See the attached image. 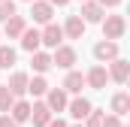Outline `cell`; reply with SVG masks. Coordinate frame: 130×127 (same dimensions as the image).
I'll return each instance as SVG.
<instances>
[{
    "mask_svg": "<svg viewBox=\"0 0 130 127\" xmlns=\"http://www.w3.org/2000/svg\"><path fill=\"white\" fill-rule=\"evenodd\" d=\"M124 30H127L124 15H106L103 18V39H121Z\"/></svg>",
    "mask_w": 130,
    "mask_h": 127,
    "instance_id": "6da1fadb",
    "label": "cell"
},
{
    "mask_svg": "<svg viewBox=\"0 0 130 127\" xmlns=\"http://www.w3.org/2000/svg\"><path fill=\"white\" fill-rule=\"evenodd\" d=\"M73 64H76V49H73V45H58L55 55H52V67L73 70Z\"/></svg>",
    "mask_w": 130,
    "mask_h": 127,
    "instance_id": "7a4b0ae2",
    "label": "cell"
},
{
    "mask_svg": "<svg viewBox=\"0 0 130 127\" xmlns=\"http://www.w3.org/2000/svg\"><path fill=\"white\" fill-rule=\"evenodd\" d=\"M30 15H33L36 24H48L52 15H55V6L48 0H30Z\"/></svg>",
    "mask_w": 130,
    "mask_h": 127,
    "instance_id": "3957f363",
    "label": "cell"
},
{
    "mask_svg": "<svg viewBox=\"0 0 130 127\" xmlns=\"http://www.w3.org/2000/svg\"><path fill=\"white\" fill-rule=\"evenodd\" d=\"M82 21L85 24H97V21H103V15H106V9L100 6L97 0H82Z\"/></svg>",
    "mask_w": 130,
    "mask_h": 127,
    "instance_id": "277c9868",
    "label": "cell"
},
{
    "mask_svg": "<svg viewBox=\"0 0 130 127\" xmlns=\"http://www.w3.org/2000/svg\"><path fill=\"white\" fill-rule=\"evenodd\" d=\"M39 42H42V45H48V49H58V45L64 42V27L48 21V24H45V30L39 33Z\"/></svg>",
    "mask_w": 130,
    "mask_h": 127,
    "instance_id": "5b68a950",
    "label": "cell"
},
{
    "mask_svg": "<svg viewBox=\"0 0 130 127\" xmlns=\"http://www.w3.org/2000/svg\"><path fill=\"white\" fill-rule=\"evenodd\" d=\"M106 82H109V73H106V67H103V64H94V67L88 70V76H85V85H91L94 91H103V88H106Z\"/></svg>",
    "mask_w": 130,
    "mask_h": 127,
    "instance_id": "8992f818",
    "label": "cell"
},
{
    "mask_svg": "<svg viewBox=\"0 0 130 127\" xmlns=\"http://www.w3.org/2000/svg\"><path fill=\"white\" fill-rule=\"evenodd\" d=\"M109 82H118V85H124L130 76V64L124 61V58H115V61H109Z\"/></svg>",
    "mask_w": 130,
    "mask_h": 127,
    "instance_id": "52a82bcc",
    "label": "cell"
},
{
    "mask_svg": "<svg viewBox=\"0 0 130 127\" xmlns=\"http://www.w3.org/2000/svg\"><path fill=\"white\" fill-rule=\"evenodd\" d=\"M94 58H97L100 64L115 61V58H118V42H115V39H103V42H97V45H94Z\"/></svg>",
    "mask_w": 130,
    "mask_h": 127,
    "instance_id": "ba28073f",
    "label": "cell"
},
{
    "mask_svg": "<svg viewBox=\"0 0 130 127\" xmlns=\"http://www.w3.org/2000/svg\"><path fill=\"white\" fill-rule=\"evenodd\" d=\"M45 106L52 112H64L67 109V91L64 88H48L45 91Z\"/></svg>",
    "mask_w": 130,
    "mask_h": 127,
    "instance_id": "9c48e42d",
    "label": "cell"
},
{
    "mask_svg": "<svg viewBox=\"0 0 130 127\" xmlns=\"http://www.w3.org/2000/svg\"><path fill=\"white\" fill-rule=\"evenodd\" d=\"M85 21H82V15H70L67 18V24H64V36H70V39H82L85 36Z\"/></svg>",
    "mask_w": 130,
    "mask_h": 127,
    "instance_id": "30bf717a",
    "label": "cell"
},
{
    "mask_svg": "<svg viewBox=\"0 0 130 127\" xmlns=\"http://www.w3.org/2000/svg\"><path fill=\"white\" fill-rule=\"evenodd\" d=\"M61 88H64L67 94H82V88H85V76L76 73V70H67V79H64Z\"/></svg>",
    "mask_w": 130,
    "mask_h": 127,
    "instance_id": "8fae6325",
    "label": "cell"
},
{
    "mask_svg": "<svg viewBox=\"0 0 130 127\" xmlns=\"http://www.w3.org/2000/svg\"><path fill=\"white\" fill-rule=\"evenodd\" d=\"M30 118H33V127H45L52 121V109L45 103H33L30 106Z\"/></svg>",
    "mask_w": 130,
    "mask_h": 127,
    "instance_id": "7c38bea8",
    "label": "cell"
},
{
    "mask_svg": "<svg viewBox=\"0 0 130 127\" xmlns=\"http://www.w3.org/2000/svg\"><path fill=\"white\" fill-rule=\"evenodd\" d=\"M9 115H12V118H15L18 124L30 121V103H27V100H18V97H15V103L9 106Z\"/></svg>",
    "mask_w": 130,
    "mask_h": 127,
    "instance_id": "4fadbf2b",
    "label": "cell"
},
{
    "mask_svg": "<svg viewBox=\"0 0 130 127\" xmlns=\"http://www.w3.org/2000/svg\"><path fill=\"white\" fill-rule=\"evenodd\" d=\"M6 88H9L15 97H24V94H27V73H21V70H18V73H12Z\"/></svg>",
    "mask_w": 130,
    "mask_h": 127,
    "instance_id": "5bb4252c",
    "label": "cell"
},
{
    "mask_svg": "<svg viewBox=\"0 0 130 127\" xmlns=\"http://www.w3.org/2000/svg\"><path fill=\"white\" fill-rule=\"evenodd\" d=\"M67 106H70V115H73L76 121H85V115L91 112V103H88L85 97H76V100H70Z\"/></svg>",
    "mask_w": 130,
    "mask_h": 127,
    "instance_id": "9a60e30c",
    "label": "cell"
},
{
    "mask_svg": "<svg viewBox=\"0 0 130 127\" xmlns=\"http://www.w3.org/2000/svg\"><path fill=\"white\" fill-rule=\"evenodd\" d=\"M39 45H42V42H39V30H36V27H24V30H21V49H24V52H36Z\"/></svg>",
    "mask_w": 130,
    "mask_h": 127,
    "instance_id": "2e32d148",
    "label": "cell"
},
{
    "mask_svg": "<svg viewBox=\"0 0 130 127\" xmlns=\"http://www.w3.org/2000/svg\"><path fill=\"white\" fill-rule=\"evenodd\" d=\"M24 27H27V21H24V18H21L18 12L6 18V36H9V39H15V36H21V30H24Z\"/></svg>",
    "mask_w": 130,
    "mask_h": 127,
    "instance_id": "e0dca14e",
    "label": "cell"
},
{
    "mask_svg": "<svg viewBox=\"0 0 130 127\" xmlns=\"http://www.w3.org/2000/svg\"><path fill=\"white\" fill-rule=\"evenodd\" d=\"M112 112H115V115H127L130 112V94L118 91V94L112 97Z\"/></svg>",
    "mask_w": 130,
    "mask_h": 127,
    "instance_id": "ac0fdd59",
    "label": "cell"
},
{
    "mask_svg": "<svg viewBox=\"0 0 130 127\" xmlns=\"http://www.w3.org/2000/svg\"><path fill=\"white\" fill-rule=\"evenodd\" d=\"M30 55H33L30 64H33V70H36V73H45V70L52 67V55H45V52H39V49H36V52H30Z\"/></svg>",
    "mask_w": 130,
    "mask_h": 127,
    "instance_id": "d6986e66",
    "label": "cell"
},
{
    "mask_svg": "<svg viewBox=\"0 0 130 127\" xmlns=\"http://www.w3.org/2000/svg\"><path fill=\"white\" fill-rule=\"evenodd\" d=\"M48 91V82L42 79V73L36 76V79H27V94H33V97H42Z\"/></svg>",
    "mask_w": 130,
    "mask_h": 127,
    "instance_id": "ffe728a7",
    "label": "cell"
},
{
    "mask_svg": "<svg viewBox=\"0 0 130 127\" xmlns=\"http://www.w3.org/2000/svg\"><path fill=\"white\" fill-rule=\"evenodd\" d=\"M12 64H15V49H12V45H0V67L9 70Z\"/></svg>",
    "mask_w": 130,
    "mask_h": 127,
    "instance_id": "44dd1931",
    "label": "cell"
},
{
    "mask_svg": "<svg viewBox=\"0 0 130 127\" xmlns=\"http://www.w3.org/2000/svg\"><path fill=\"white\" fill-rule=\"evenodd\" d=\"M12 103H15V94H12L6 85H0V112H9Z\"/></svg>",
    "mask_w": 130,
    "mask_h": 127,
    "instance_id": "7402d4cb",
    "label": "cell"
},
{
    "mask_svg": "<svg viewBox=\"0 0 130 127\" xmlns=\"http://www.w3.org/2000/svg\"><path fill=\"white\" fill-rule=\"evenodd\" d=\"M100 121H103V112L91 106V112L85 115V127H100Z\"/></svg>",
    "mask_w": 130,
    "mask_h": 127,
    "instance_id": "603a6c76",
    "label": "cell"
},
{
    "mask_svg": "<svg viewBox=\"0 0 130 127\" xmlns=\"http://www.w3.org/2000/svg\"><path fill=\"white\" fill-rule=\"evenodd\" d=\"M9 15H15V0H0V21H6Z\"/></svg>",
    "mask_w": 130,
    "mask_h": 127,
    "instance_id": "cb8c5ba5",
    "label": "cell"
},
{
    "mask_svg": "<svg viewBox=\"0 0 130 127\" xmlns=\"http://www.w3.org/2000/svg\"><path fill=\"white\" fill-rule=\"evenodd\" d=\"M100 127H121V115H115V112H112L109 118H103V121H100Z\"/></svg>",
    "mask_w": 130,
    "mask_h": 127,
    "instance_id": "d4e9b609",
    "label": "cell"
},
{
    "mask_svg": "<svg viewBox=\"0 0 130 127\" xmlns=\"http://www.w3.org/2000/svg\"><path fill=\"white\" fill-rule=\"evenodd\" d=\"M0 127H21V124H18L9 112H3V115H0Z\"/></svg>",
    "mask_w": 130,
    "mask_h": 127,
    "instance_id": "484cf974",
    "label": "cell"
},
{
    "mask_svg": "<svg viewBox=\"0 0 130 127\" xmlns=\"http://www.w3.org/2000/svg\"><path fill=\"white\" fill-rule=\"evenodd\" d=\"M45 127H70V124H67L64 118H52V121H48V124H45Z\"/></svg>",
    "mask_w": 130,
    "mask_h": 127,
    "instance_id": "4316f807",
    "label": "cell"
},
{
    "mask_svg": "<svg viewBox=\"0 0 130 127\" xmlns=\"http://www.w3.org/2000/svg\"><path fill=\"white\" fill-rule=\"evenodd\" d=\"M100 6H103V9H106V6H118V3H121V0H97Z\"/></svg>",
    "mask_w": 130,
    "mask_h": 127,
    "instance_id": "83f0119b",
    "label": "cell"
},
{
    "mask_svg": "<svg viewBox=\"0 0 130 127\" xmlns=\"http://www.w3.org/2000/svg\"><path fill=\"white\" fill-rule=\"evenodd\" d=\"M48 3H52V6H67L70 0H48Z\"/></svg>",
    "mask_w": 130,
    "mask_h": 127,
    "instance_id": "f1b7e54d",
    "label": "cell"
},
{
    "mask_svg": "<svg viewBox=\"0 0 130 127\" xmlns=\"http://www.w3.org/2000/svg\"><path fill=\"white\" fill-rule=\"evenodd\" d=\"M73 127H85V124H73Z\"/></svg>",
    "mask_w": 130,
    "mask_h": 127,
    "instance_id": "f546056e",
    "label": "cell"
},
{
    "mask_svg": "<svg viewBox=\"0 0 130 127\" xmlns=\"http://www.w3.org/2000/svg\"><path fill=\"white\" fill-rule=\"evenodd\" d=\"M27 3H30V0H27Z\"/></svg>",
    "mask_w": 130,
    "mask_h": 127,
    "instance_id": "4dcf8cb0",
    "label": "cell"
},
{
    "mask_svg": "<svg viewBox=\"0 0 130 127\" xmlns=\"http://www.w3.org/2000/svg\"><path fill=\"white\" fill-rule=\"evenodd\" d=\"M121 127H124V124H121Z\"/></svg>",
    "mask_w": 130,
    "mask_h": 127,
    "instance_id": "1f68e13d",
    "label": "cell"
}]
</instances>
